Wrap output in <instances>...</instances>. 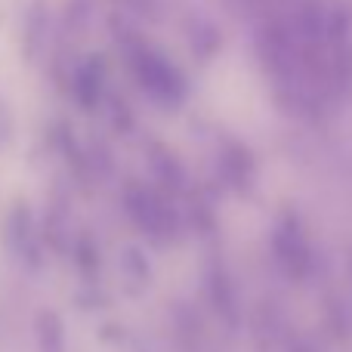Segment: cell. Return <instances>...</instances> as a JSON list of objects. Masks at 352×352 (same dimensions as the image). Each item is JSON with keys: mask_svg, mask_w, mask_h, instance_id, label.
Segmentation results:
<instances>
[{"mask_svg": "<svg viewBox=\"0 0 352 352\" xmlns=\"http://www.w3.org/2000/svg\"><path fill=\"white\" fill-rule=\"evenodd\" d=\"M278 254H281V260L287 263V269H303L306 260H309V248H306L300 223L294 217H287L285 223L278 226Z\"/></svg>", "mask_w": 352, "mask_h": 352, "instance_id": "cell-4", "label": "cell"}, {"mask_svg": "<svg viewBox=\"0 0 352 352\" xmlns=\"http://www.w3.org/2000/svg\"><path fill=\"white\" fill-rule=\"evenodd\" d=\"M102 59L99 56H93V59H87L84 65L78 68V74H74V93H78L80 105H93L99 99V90H102Z\"/></svg>", "mask_w": 352, "mask_h": 352, "instance_id": "cell-5", "label": "cell"}, {"mask_svg": "<svg viewBox=\"0 0 352 352\" xmlns=\"http://www.w3.org/2000/svg\"><path fill=\"white\" fill-rule=\"evenodd\" d=\"M37 337H41L43 352H59L62 328H59V318H56L53 312H41V316H37Z\"/></svg>", "mask_w": 352, "mask_h": 352, "instance_id": "cell-6", "label": "cell"}, {"mask_svg": "<svg viewBox=\"0 0 352 352\" xmlns=\"http://www.w3.org/2000/svg\"><path fill=\"white\" fill-rule=\"evenodd\" d=\"M6 244H10L12 254H19L22 260H34V219L25 201H16L6 217Z\"/></svg>", "mask_w": 352, "mask_h": 352, "instance_id": "cell-3", "label": "cell"}, {"mask_svg": "<svg viewBox=\"0 0 352 352\" xmlns=\"http://www.w3.org/2000/svg\"><path fill=\"white\" fill-rule=\"evenodd\" d=\"M127 210L133 213V223H140L146 232H164L173 223V213L142 186L127 192Z\"/></svg>", "mask_w": 352, "mask_h": 352, "instance_id": "cell-2", "label": "cell"}, {"mask_svg": "<svg viewBox=\"0 0 352 352\" xmlns=\"http://www.w3.org/2000/svg\"><path fill=\"white\" fill-rule=\"evenodd\" d=\"M133 65H136V74H140L142 87H146L152 96L164 99V102H179L182 80H179V74L173 72L170 62H167L164 56H158V53H152V50H142L140 47Z\"/></svg>", "mask_w": 352, "mask_h": 352, "instance_id": "cell-1", "label": "cell"}]
</instances>
